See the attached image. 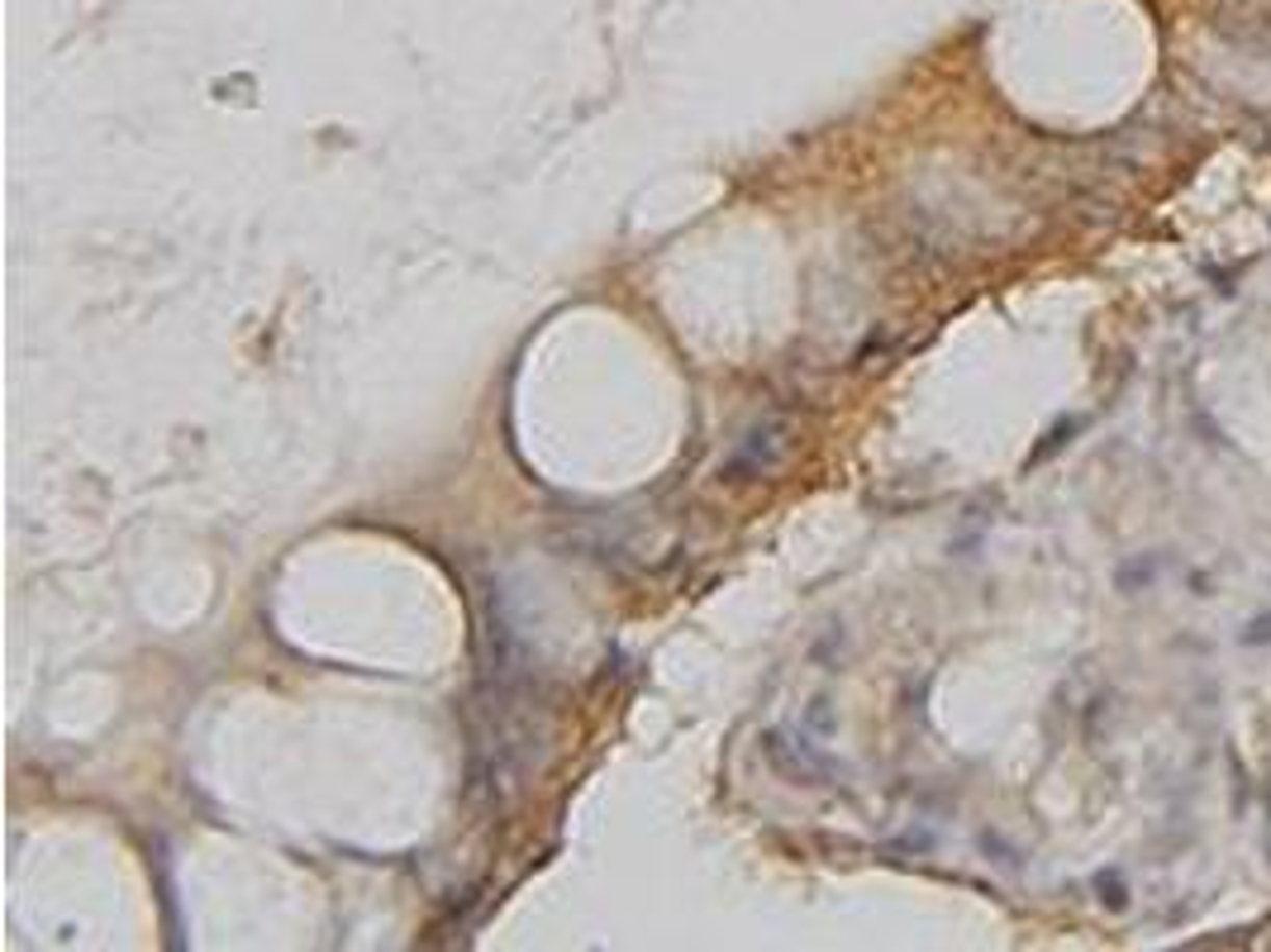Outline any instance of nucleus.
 Returning a JSON list of instances; mask_svg holds the SVG:
<instances>
[{"label":"nucleus","instance_id":"f257e3e1","mask_svg":"<svg viewBox=\"0 0 1271 952\" xmlns=\"http://www.w3.org/2000/svg\"><path fill=\"white\" fill-rule=\"evenodd\" d=\"M1162 576V558H1152V552H1143V558H1129V562H1119L1114 567V586L1124 595H1138V591H1148L1152 582Z\"/></svg>","mask_w":1271,"mask_h":952},{"label":"nucleus","instance_id":"f03ea898","mask_svg":"<svg viewBox=\"0 0 1271 952\" xmlns=\"http://www.w3.org/2000/svg\"><path fill=\"white\" fill-rule=\"evenodd\" d=\"M1077 429H1081V419H1062V424H1053V429H1047V434H1043V443H1038V448L1029 453V467H1038V462H1047V458H1053V453H1058V448H1067V438L1077 434Z\"/></svg>","mask_w":1271,"mask_h":952},{"label":"nucleus","instance_id":"7ed1b4c3","mask_svg":"<svg viewBox=\"0 0 1271 952\" xmlns=\"http://www.w3.org/2000/svg\"><path fill=\"white\" fill-rule=\"evenodd\" d=\"M1095 891H1100V905L1105 909H1129V885H1124V876L1114 872V867H1105V872L1095 876Z\"/></svg>","mask_w":1271,"mask_h":952},{"label":"nucleus","instance_id":"20e7f679","mask_svg":"<svg viewBox=\"0 0 1271 952\" xmlns=\"http://www.w3.org/2000/svg\"><path fill=\"white\" fill-rule=\"evenodd\" d=\"M1238 643H1243V648H1262V643H1271V610H1267V615H1257V619H1248V624H1243V634H1238Z\"/></svg>","mask_w":1271,"mask_h":952},{"label":"nucleus","instance_id":"39448f33","mask_svg":"<svg viewBox=\"0 0 1271 952\" xmlns=\"http://www.w3.org/2000/svg\"><path fill=\"white\" fill-rule=\"evenodd\" d=\"M1267 819H1271V786H1267Z\"/></svg>","mask_w":1271,"mask_h":952}]
</instances>
